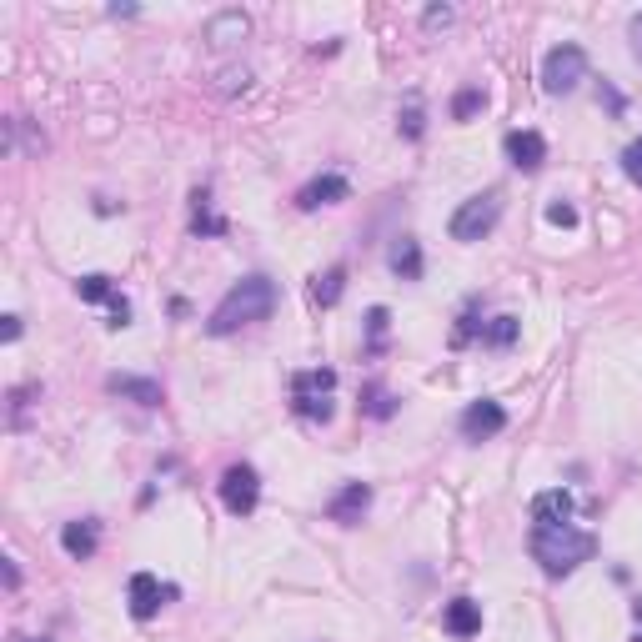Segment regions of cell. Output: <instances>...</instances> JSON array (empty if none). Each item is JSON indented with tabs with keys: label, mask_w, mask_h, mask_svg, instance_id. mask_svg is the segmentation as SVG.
Listing matches in <instances>:
<instances>
[{
	"label": "cell",
	"mask_w": 642,
	"mask_h": 642,
	"mask_svg": "<svg viewBox=\"0 0 642 642\" xmlns=\"http://www.w3.org/2000/svg\"><path fill=\"white\" fill-rule=\"evenodd\" d=\"M271 311H276V281L256 271V276H241V281L216 301L206 332H211V337H231V332H241V327H256V321H266Z\"/></svg>",
	"instance_id": "obj_1"
},
{
	"label": "cell",
	"mask_w": 642,
	"mask_h": 642,
	"mask_svg": "<svg viewBox=\"0 0 642 642\" xmlns=\"http://www.w3.org/2000/svg\"><path fill=\"white\" fill-rule=\"evenodd\" d=\"M527 552H532V562H537L547 577H567V572H577L582 562L597 557V537L582 532V527H572V522H567V527H532Z\"/></svg>",
	"instance_id": "obj_2"
},
{
	"label": "cell",
	"mask_w": 642,
	"mask_h": 642,
	"mask_svg": "<svg viewBox=\"0 0 642 642\" xmlns=\"http://www.w3.org/2000/svg\"><path fill=\"white\" fill-rule=\"evenodd\" d=\"M332 392H337V372H332V367L296 372V377H291V412H296L301 422L327 427V422H332V412H337Z\"/></svg>",
	"instance_id": "obj_3"
},
{
	"label": "cell",
	"mask_w": 642,
	"mask_h": 642,
	"mask_svg": "<svg viewBox=\"0 0 642 642\" xmlns=\"http://www.w3.org/2000/svg\"><path fill=\"white\" fill-rule=\"evenodd\" d=\"M582 81H587V51L582 46L562 41L542 56V91L547 96H572Z\"/></svg>",
	"instance_id": "obj_4"
},
{
	"label": "cell",
	"mask_w": 642,
	"mask_h": 642,
	"mask_svg": "<svg viewBox=\"0 0 642 642\" xmlns=\"http://www.w3.org/2000/svg\"><path fill=\"white\" fill-rule=\"evenodd\" d=\"M497 221H502V196H497V191H482V196H467V201L452 211L447 231H452V241H482Z\"/></svg>",
	"instance_id": "obj_5"
},
{
	"label": "cell",
	"mask_w": 642,
	"mask_h": 642,
	"mask_svg": "<svg viewBox=\"0 0 642 642\" xmlns=\"http://www.w3.org/2000/svg\"><path fill=\"white\" fill-rule=\"evenodd\" d=\"M221 502H226L231 517H251L256 502H261V472H256L251 462L226 467V472H221Z\"/></svg>",
	"instance_id": "obj_6"
},
{
	"label": "cell",
	"mask_w": 642,
	"mask_h": 642,
	"mask_svg": "<svg viewBox=\"0 0 642 642\" xmlns=\"http://www.w3.org/2000/svg\"><path fill=\"white\" fill-rule=\"evenodd\" d=\"M457 432H462L467 442H492V437L507 432V407L492 402V397H482V402H472V407L457 417Z\"/></svg>",
	"instance_id": "obj_7"
},
{
	"label": "cell",
	"mask_w": 642,
	"mask_h": 642,
	"mask_svg": "<svg viewBox=\"0 0 642 642\" xmlns=\"http://www.w3.org/2000/svg\"><path fill=\"white\" fill-rule=\"evenodd\" d=\"M166 597H176V587H161L156 572H131V582H126V607H131L136 622H151V617L166 607Z\"/></svg>",
	"instance_id": "obj_8"
},
{
	"label": "cell",
	"mask_w": 642,
	"mask_h": 642,
	"mask_svg": "<svg viewBox=\"0 0 642 642\" xmlns=\"http://www.w3.org/2000/svg\"><path fill=\"white\" fill-rule=\"evenodd\" d=\"M352 196V181L342 176V171H321V176H311L301 191H296V206L301 211H321V206H337V201H347Z\"/></svg>",
	"instance_id": "obj_9"
},
{
	"label": "cell",
	"mask_w": 642,
	"mask_h": 642,
	"mask_svg": "<svg viewBox=\"0 0 642 642\" xmlns=\"http://www.w3.org/2000/svg\"><path fill=\"white\" fill-rule=\"evenodd\" d=\"M572 512H577V502H572L567 487H547V492L532 497V527H567Z\"/></svg>",
	"instance_id": "obj_10"
},
{
	"label": "cell",
	"mask_w": 642,
	"mask_h": 642,
	"mask_svg": "<svg viewBox=\"0 0 642 642\" xmlns=\"http://www.w3.org/2000/svg\"><path fill=\"white\" fill-rule=\"evenodd\" d=\"M502 151H507V161H512L517 171H542V161H547V141H542V131H507Z\"/></svg>",
	"instance_id": "obj_11"
},
{
	"label": "cell",
	"mask_w": 642,
	"mask_h": 642,
	"mask_svg": "<svg viewBox=\"0 0 642 642\" xmlns=\"http://www.w3.org/2000/svg\"><path fill=\"white\" fill-rule=\"evenodd\" d=\"M367 507H372V487H367V482H347V487L327 502V517L342 522V527H357V522L367 517Z\"/></svg>",
	"instance_id": "obj_12"
},
{
	"label": "cell",
	"mask_w": 642,
	"mask_h": 642,
	"mask_svg": "<svg viewBox=\"0 0 642 642\" xmlns=\"http://www.w3.org/2000/svg\"><path fill=\"white\" fill-rule=\"evenodd\" d=\"M61 547H66V557L91 562V557H96V547H101V522H96V517H76V522H66V527H61Z\"/></svg>",
	"instance_id": "obj_13"
},
{
	"label": "cell",
	"mask_w": 642,
	"mask_h": 642,
	"mask_svg": "<svg viewBox=\"0 0 642 642\" xmlns=\"http://www.w3.org/2000/svg\"><path fill=\"white\" fill-rule=\"evenodd\" d=\"M442 627H447L452 637H477V632H482V602H472V597H452V602H447V612H442Z\"/></svg>",
	"instance_id": "obj_14"
},
{
	"label": "cell",
	"mask_w": 642,
	"mask_h": 642,
	"mask_svg": "<svg viewBox=\"0 0 642 642\" xmlns=\"http://www.w3.org/2000/svg\"><path fill=\"white\" fill-rule=\"evenodd\" d=\"M246 31H251V21H246L241 11H221V16H211V26H206V41L226 51V46L246 41Z\"/></svg>",
	"instance_id": "obj_15"
},
{
	"label": "cell",
	"mask_w": 642,
	"mask_h": 642,
	"mask_svg": "<svg viewBox=\"0 0 642 642\" xmlns=\"http://www.w3.org/2000/svg\"><path fill=\"white\" fill-rule=\"evenodd\" d=\"M106 387H111L116 397L136 402V407H161V382H151V377H111Z\"/></svg>",
	"instance_id": "obj_16"
},
{
	"label": "cell",
	"mask_w": 642,
	"mask_h": 642,
	"mask_svg": "<svg viewBox=\"0 0 642 642\" xmlns=\"http://www.w3.org/2000/svg\"><path fill=\"white\" fill-rule=\"evenodd\" d=\"M387 261H392V271H397L402 281H422V246H417V236H402Z\"/></svg>",
	"instance_id": "obj_17"
},
{
	"label": "cell",
	"mask_w": 642,
	"mask_h": 642,
	"mask_svg": "<svg viewBox=\"0 0 642 642\" xmlns=\"http://www.w3.org/2000/svg\"><path fill=\"white\" fill-rule=\"evenodd\" d=\"M517 337H522V321H517V316H507V311H502V316H492L487 327H482V347H492V352H507Z\"/></svg>",
	"instance_id": "obj_18"
},
{
	"label": "cell",
	"mask_w": 642,
	"mask_h": 642,
	"mask_svg": "<svg viewBox=\"0 0 642 642\" xmlns=\"http://www.w3.org/2000/svg\"><path fill=\"white\" fill-rule=\"evenodd\" d=\"M342 291H347V266H332V271H321V276L311 281V301H316V306H337Z\"/></svg>",
	"instance_id": "obj_19"
},
{
	"label": "cell",
	"mask_w": 642,
	"mask_h": 642,
	"mask_svg": "<svg viewBox=\"0 0 642 642\" xmlns=\"http://www.w3.org/2000/svg\"><path fill=\"white\" fill-rule=\"evenodd\" d=\"M76 296H81V301H91V306H96V301H106V306H111L121 291H116V281H111L106 271H91V276H81V281H76Z\"/></svg>",
	"instance_id": "obj_20"
},
{
	"label": "cell",
	"mask_w": 642,
	"mask_h": 642,
	"mask_svg": "<svg viewBox=\"0 0 642 642\" xmlns=\"http://www.w3.org/2000/svg\"><path fill=\"white\" fill-rule=\"evenodd\" d=\"M482 106H487L482 86H462V91H457V101H452V121H472Z\"/></svg>",
	"instance_id": "obj_21"
},
{
	"label": "cell",
	"mask_w": 642,
	"mask_h": 642,
	"mask_svg": "<svg viewBox=\"0 0 642 642\" xmlns=\"http://www.w3.org/2000/svg\"><path fill=\"white\" fill-rule=\"evenodd\" d=\"M362 412H367V417H377V422H387V417L397 412V397H392L387 387H367V402H362Z\"/></svg>",
	"instance_id": "obj_22"
},
{
	"label": "cell",
	"mask_w": 642,
	"mask_h": 642,
	"mask_svg": "<svg viewBox=\"0 0 642 642\" xmlns=\"http://www.w3.org/2000/svg\"><path fill=\"white\" fill-rule=\"evenodd\" d=\"M387 327H392V311H387V306H372V311H367V332H372V352H382V342H387Z\"/></svg>",
	"instance_id": "obj_23"
},
{
	"label": "cell",
	"mask_w": 642,
	"mask_h": 642,
	"mask_svg": "<svg viewBox=\"0 0 642 642\" xmlns=\"http://www.w3.org/2000/svg\"><path fill=\"white\" fill-rule=\"evenodd\" d=\"M622 176H627V181L642 191V136H637V141L622 151Z\"/></svg>",
	"instance_id": "obj_24"
},
{
	"label": "cell",
	"mask_w": 642,
	"mask_h": 642,
	"mask_svg": "<svg viewBox=\"0 0 642 642\" xmlns=\"http://www.w3.org/2000/svg\"><path fill=\"white\" fill-rule=\"evenodd\" d=\"M246 86H251V71H246V66H226L221 81H216V91H226V96H236V91H246Z\"/></svg>",
	"instance_id": "obj_25"
},
{
	"label": "cell",
	"mask_w": 642,
	"mask_h": 642,
	"mask_svg": "<svg viewBox=\"0 0 642 642\" xmlns=\"http://www.w3.org/2000/svg\"><path fill=\"white\" fill-rule=\"evenodd\" d=\"M547 221H552V226H562V231H572V226H577V206L557 196V201H547Z\"/></svg>",
	"instance_id": "obj_26"
},
{
	"label": "cell",
	"mask_w": 642,
	"mask_h": 642,
	"mask_svg": "<svg viewBox=\"0 0 642 642\" xmlns=\"http://www.w3.org/2000/svg\"><path fill=\"white\" fill-rule=\"evenodd\" d=\"M422 131H427V121H422V106L412 101V106L402 111V136H407V141H422Z\"/></svg>",
	"instance_id": "obj_27"
},
{
	"label": "cell",
	"mask_w": 642,
	"mask_h": 642,
	"mask_svg": "<svg viewBox=\"0 0 642 642\" xmlns=\"http://www.w3.org/2000/svg\"><path fill=\"white\" fill-rule=\"evenodd\" d=\"M31 397H36V387H16V392H11V422H16V427L26 422V407H31Z\"/></svg>",
	"instance_id": "obj_28"
},
{
	"label": "cell",
	"mask_w": 642,
	"mask_h": 642,
	"mask_svg": "<svg viewBox=\"0 0 642 642\" xmlns=\"http://www.w3.org/2000/svg\"><path fill=\"white\" fill-rule=\"evenodd\" d=\"M422 26H427V31H442V26H452V6H427Z\"/></svg>",
	"instance_id": "obj_29"
},
{
	"label": "cell",
	"mask_w": 642,
	"mask_h": 642,
	"mask_svg": "<svg viewBox=\"0 0 642 642\" xmlns=\"http://www.w3.org/2000/svg\"><path fill=\"white\" fill-rule=\"evenodd\" d=\"M111 327H116V332H121V327H131V301H126V296H116V301H111Z\"/></svg>",
	"instance_id": "obj_30"
},
{
	"label": "cell",
	"mask_w": 642,
	"mask_h": 642,
	"mask_svg": "<svg viewBox=\"0 0 642 642\" xmlns=\"http://www.w3.org/2000/svg\"><path fill=\"white\" fill-rule=\"evenodd\" d=\"M627 41H632V56L642 61V11H637V16L627 21Z\"/></svg>",
	"instance_id": "obj_31"
},
{
	"label": "cell",
	"mask_w": 642,
	"mask_h": 642,
	"mask_svg": "<svg viewBox=\"0 0 642 642\" xmlns=\"http://www.w3.org/2000/svg\"><path fill=\"white\" fill-rule=\"evenodd\" d=\"M0 321H6V327H0V337H6V342H21V316L11 311V316H0Z\"/></svg>",
	"instance_id": "obj_32"
},
{
	"label": "cell",
	"mask_w": 642,
	"mask_h": 642,
	"mask_svg": "<svg viewBox=\"0 0 642 642\" xmlns=\"http://www.w3.org/2000/svg\"><path fill=\"white\" fill-rule=\"evenodd\" d=\"M6 587H11V592L21 587V567H16V562H6Z\"/></svg>",
	"instance_id": "obj_33"
},
{
	"label": "cell",
	"mask_w": 642,
	"mask_h": 642,
	"mask_svg": "<svg viewBox=\"0 0 642 642\" xmlns=\"http://www.w3.org/2000/svg\"><path fill=\"white\" fill-rule=\"evenodd\" d=\"M632 617H637V622H642V597H637V602H632Z\"/></svg>",
	"instance_id": "obj_34"
},
{
	"label": "cell",
	"mask_w": 642,
	"mask_h": 642,
	"mask_svg": "<svg viewBox=\"0 0 642 642\" xmlns=\"http://www.w3.org/2000/svg\"><path fill=\"white\" fill-rule=\"evenodd\" d=\"M632 642H642V632H637V637H632Z\"/></svg>",
	"instance_id": "obj_35"
}]
</instances>
